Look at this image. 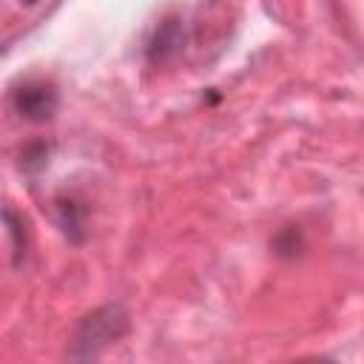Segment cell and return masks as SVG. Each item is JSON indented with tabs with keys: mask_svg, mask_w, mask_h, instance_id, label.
<instances>
[{
	"mask_svg": "<svg viewBox=\"0 0 364 364\" xmlns=\"http://www.w3.org/2000/svg\"><path fill=\"white\" fill-rule=\"evenodd\" d=\"M125 318L119 316V310L108 307V310H97L91 316H85V321L77 330V341L74 344H85V353H97L100 347H105L111 338H117L122 333Z\"/></svg>",
	"mask_w": 364,
	"mask_h": 364,
	"instance_id": "6da1fadb",
	"label": "cell"
},
{
	"mask_svg": "<svg viewBox=\"0 0 364 364\" xmlns=\"http://www.w3.org/2000/svg\"><path fill=\"white\" fill-rule=\"evenodd\" d=\"M14 105H17V111L26 114L28 119H46V117H51V111H54V105H57V97H54V91L46 88V85H26V88L17 91Z\"/></svg>",
	"mask_w": 364,
	"mask_h": 364,
	"instance_id": "7a4b0ae2",
	"label": "cell"
},
{
	"mask_svg": "<svg viewBox=\"0 0 364 364\" xmlns=\"http://www.w3.org/2000/svg\"><path fill=\"white\" fill-rule=\"evenodd\" d=\"M26 3H34V0H26Z\"/></svg>",
	"mask_w": 364,
	"mask_h": 364,
	"instance_id": "3957f363",
	"label": "cell"
}]
</instances>
